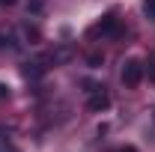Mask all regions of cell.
Masks as SVG:
<instances>
[{
	"label": "cell",
	"instance_id": "7a4b0ae2",
	"mask_svg": "<svg viewBox=\"0 0 155 152\" xmlns=\"http://www.w3.org/2000/svg\"><path fill=\"white\" fill-rule=\"evenodd\" d=\"M90 36H119V24L114 15H104L96 27H90Z\"/></svg>",
	"mask_w": 155,
	"mask_h": 152
},
{
	"label": "cell",
	"instance_id": "6da1fadb",
	"mask_svg": "<svg viewBox=\"0 0 155 152\" xmlns=\"http://www.w3.org/2000/svg\"><path fill=\"white\" fill-rule=\"evenodd\" d=\"M143 72H146V66H143V63H140V60H125V63H122V84H125V87H137V84H140V81H143Z\"/></svg>",
	"mask_w": 155,
	"mask_h": 152
},
{
	"label": "cell",
	"instance_id": "3957f363",
	"mask_svg": "<svg viewBox=\"0 0 155 152\" xmlns=\"http://www.w3.org/2000/svg\"><path fill=\"white\" fill-rule=\"evenodd\" d=\"M107 107H110V95L104 93V90H93V95L87 98V111L101 114V111H107Z\"/></svg>",
	"mask_w": 155,
	"mask_h": 152
},
{
	"label": "cell",
	"instance_id": "8fae6325",
	"mask_svg": "<svg viewBox=\"0 0 155 152\" xmlns=\"http://www.w3.org/2000/svg\"><path fill=\"white\" fill-rule=\"evenodd\" d=\"M116 152H137L134 146H122V149H116Z\"/></svg>",
	"mask_w": 155,
	"mask_h": 152
},
{
	"label": "cell",
	"instance_id": "52a82bcc",
	"mask_svg": "<svg viewBox=\"0 0 155 152\" xmlns=\"http://www.w3.org/2000/svg\"><path fill=\"white\" fill-rule=\"evenodd\" d=\"M149 81H152V84H155V57L149 60Z\"/></svg>",
	"mask_w": 155,
	"mask_h": 152
},
{
	"label": "cell",
	"instance_id": "9c48e42d",
	"mask_svg": "<svg viewBox=\"0 0 155 152\" xmlns=\"http://www.w3.org/2000/svg\"><path fill=\"white\" fill-rule=\"evenodd\" d=\"M101 63V54H90V66H98Z\"/></svg>",
	"mask_w": 155,
	"mask_h": 152
},
{
	"label": "cell",
	"instance_id": "277c9868",
	"mask_svg": "<svg viewBox=\"0 0 155 152\" xmlns=\"http://www.w3.org/2000/svg\"><path fill=\"white\" fill-rule=\"evenodd\" d=\"M45 72H48L45 60H33V63H27V66H24V78H27V81H39Z\"/></svg>",
	"mask_w": 155,
	"mask_h": 152
},
{
	"label": "cell",
	"instance_id": "5b68a950",
	"mask_svg": "<svg viewBox=\"0 0 155 152\" xmlns=\"http://www.w3.org/2000/svg\"><path fill=\"white\" fill-rule=\"evenodd\" d=\"M143 12H146V18L155 21V0H143Z\"/></svg>",
	"mask_w": 155,
	"mask_h": 152
},
{
	"label": "cell",
	"instance_id": "ba28073f",
	"mask_svg": "<svg viewBox=\"0 0 155 152\" xmlns=\"http://www.w3.org/2000/svg\"><path fill=\"white\" fill-rule=\"evenodd\" d=\"M3 98H9V87H6V84H0V101H3Z\"/></svg>",
	"mask_w": 155,
	"mask_h": 152
},
{
	"label": "cell",
	"instance_id": "30bf717a",
	"mask_svg": "<svg viewBox=\"0 0 155 152\" xmlns=\"http://www.w3.org/2000/svg\"><path fill=\"white\" fill-rule=\"evenodd\" d=\"M18 0H0V6H15Z\"/></svg>",
	"mask_w": 155,
	"mask_h": 152
},
{
	"label": "cell",
	"instance_id": "8992f818",
	"mask_svg": "<svg viewBox=\"0 0 155 152\" xmlns=\"http://www.w3.org/2000/svg\"><path fill=\"white\" fill-rule=\"evenodd\" d=\"M42 9H45L42 0H30V3H27V12H42Z\"/></svg>",
	"mask_w": 155,
	"mask_h": 152
},
{
	"label": "cell",
	"instance_id": "7c38bea8",
	"mask_svg": "<svg viewBox=\"0 0 155 152\" xmlns=\"http://www.w3.org/2000/svg\"><path fill=\"white\" fill-rule=\"evenodd\" d=\"M0 152H6V146H0Z\"/></svg>",
	"mask_w": 155,
	"mask_h": 152
}]
</instances>
